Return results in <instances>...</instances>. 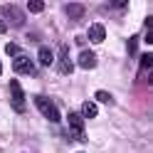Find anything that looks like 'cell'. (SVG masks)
I'll list each match as a JSON object with an SVG mask.
<instances>
[{"instance_id":"cell-12","label":"cell","mask_w":153,"mask_h":153,"mask_svg":"<svg viewBox=\"0 0 153 153\" xmlns=\"http://www.w3.org/2000/svg\"><path fill=\"white\" fill-rule=\"evenodd\" d=\"M5 52L10 54L13 59H15V57H20V54H22V50H20V47H17L15 42H7V45H5Z\"/></svg>"},{"instance_id":"cell-15","label":"cell","mask_w":153,"mask_h":153,"mask_svg":"<svg viewBox=\"0 0 153 153\" xmlns=\"http://www.w3.org/2000/svg\"><path fill=\"white\" fill-rule=\"evenodd\" d=\"M97 101H101V104H111L114 97H111L109 91H97Z\"/></svg>"},{"instance_id":"cell-10","label":"cell","mask_w":153,"mask_h":153,"mask_svg":"<svg viewBox=\"0 0 153 153\" xmlns=\"http://www.w3.org/2000/svg\"><path fill=\"white\" fill-rule=\"evenodd\" d=\"M64 10H67V15H69V17L79 20V17L84 15V5H82V3H67V5H64Z\"/></svg>"},{"instance_id":"cell-11","label":"cell","mask_w":153,"mask_h":153,"mask_svg":"<svg viewBox=\"0 0 153 153\" xmlns=\"http://www.w3.org/2000/svg\"><path fill=\"white\" fill-rule=\"evenodd\" d=\"M37 57H40V64L42 67H50L54 62V52L50 50V47H40V54H37Z\"/></svg>"},{"instance_id":"cell-9","label":"cell","mask_w":153,"mask_h":153,"mask_svg":"<svg viewBox=\"0 0 153 153\" xmlns=\"http://www.w3.org/2000/svg\"><path fill=\"white\" fill-rule=\"evenodd\" d=\"M97 114H99V109H97V104H94V101H84L82 104V111H79L82 119H94Z\"/></svg>"},{"instance_id":"cell-18","label":"cell","mask_w":153,"mask_h":153,"mask_svg":"<svg viewBox=\"0 0 153 153\" xmlns=\"http://www.w3.org/2000/svg\"><path fill=\"white\" fill-rule=\"evenodd\" d=\"M0 74H3V64H0Z\"/></svg>"},{"instance_id":"cell-3","label":"cell","mask_w":153,"mask_h":153,"mask_svg":"<svg viewBox=\"0 0 153 153\" xmlns=\"http://www.w3.org/2000/svg\"><path fill=\"white\" fill-rule=\"evenodd\" d=\"M13 72H17V74H30V76L37 74L32 59H30V57H25V54H20V57H15V59H13Z\"/></svg>"},{"instance_id":"cell-6","label":"cell","mask_w":153,"mask_h":153,"mask_svg":"<svg viewBox=\"0 0 153 153\" xmlns=\"http://www.w3.org/2000/svg\"><path fill=\"white\" fill-rule=\"evenodd\" d=\"M76 62H79L82 69H94V67H97V54L89 52V50H82V52H79V59H76Z\"/></svg>"},{"instance_id":"cell-17","label":"cell","mask_w":153,"mask_h":153,"mask_svg":"<svg viewBox=\"0 0 153 153\" xmlns=\"http://www.w3.org/2000/svg\"><path fill=\"white\" fill-rule=\"evenodd\" d=\"M5 30H7V25H5V20H0V35H3Z\"/></svg>"},{"instance_id":"cell-14","label":"cell","mask_w":153,"mask_h":153,"mask_svg":"<svg viewBox=\"0 0 153 153\" xmlns=\"http://www.w3.org/2000/svg\"><path fill=\"white\" fill-rule=\"evenodd\" d=\"M151 64H153V57L146 52V54L141 57V69H143V72H148V69H151Z\"/></svg>"},{"instance_id":"cell-8","label":"cell","mask_w":153,"mask_h":153,"mask_svg":"<svg viewBox=\"0 0 153 153\" xmlns=\"http://www.w3.org/2000/svg\"><path fill=\"white\" fill-rule=\"evenodd\" d=\"M67 121H69V126L74 128V131H79V136H84V119L79 116V111H69V116H67Z\"/></svg>"},{"instance_id":"cell-13","label":"cell","mask_w":153,"mask_h":153,"mask_svg":"<svg viewBox=\"0 0 153 153\" xmlns=\"http://www.w3.org/2000/svg\"><path fill=\"white\" fill-rule=\"evenodd\" d=\"M27 10H30V13H42L45 10V3H42V0H30V3H27Z\"/></svg>"},{"instance_id":"cell-4","label":"cell","mask_w":153,"mask_h":153,"mask_svg":"<svg viewBox=\"0 0 153 153\" xmlns=\"http://www.w3.org/2000/svg\"><path fill=\"white\" fill-rule=\"evenodd\" d=\"M3 13H5L7 20H10V25H17V27H20V25L25 22V15L17 10V5H5V7H3Z\"/></svg>"},{"instance_id":"cell-5","label":"cell","mask_w":153,"mask_h":153,"mask_svg":"<svg viewBox=\"0 0 153 153\" xmlns=\"http://www.w3.org/2000/svg\"><path fill=\"white\" fill-rule=\"evenodd\" d=\"M104 37H106V27H104L101 22H94L89 27V42L99 45V42H104Z\"/></svg>"},{"instance_id":"cell-16","label":"cell","mask_w":153,"mask_h":153,"mask_svg":"<svg viewBox=\"0 0 153 153\" xmlns=\"http://www.w3.org/2000/svg\"><path fill=\"white\" fill-rule=\"evenodd\" d=\"M136 47H138V37H131V40H128V54L136 52Z\"/></svg>"},{"instance_id":"cell-2","label":"cell","mask_w":153,"mask_h":153,"mask_svg":"<svg viewBox=\"0 0 153 153\" xmlns=\"http://www.w3.org/2000/svg\"><path fill=\"white\" fill-rule=\"evenodd\" d=\"M10 94H13V109L22 114L25 111V91H22V87H20L17 79L10 82Z\"/></svg>"},{"instance_id":"cell-7","label":"cell","mask_w":153,"mask_h":153,"mask_svg":"<svg viewBox=\"0 0 153 153\" xmlns=\"http://www.w3.org/2000/svg\"><path fill=\"white\" fill-rule=\"evenodd\" d=\"M74 69V64L69 59V52H67V47H62V52H59V72L62 74H72Z\"/></svg>"},{"instance_id":"cell-1","label":"cell","mask_w":153,"mask_h":153,"mask_svg":"<svg viewBox=\"0 0 153 153\" xmlns=\"http://www.w3.org/2000/svg\"><path fill=\"white\" fill-rule=\"evenodd\" d=\"M35 106L40 109V114H42L47 121H54V123H57V121L62 119V116H59V111H57V106H54V104L47 99V97H35Z\"/></svg>"}]
</instances>
